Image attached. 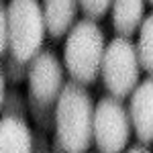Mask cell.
Returning <instances> with one entry per match:
<instances>
[{
  "mask_svg": "<svg viewBox=\"0 0 153 153\" xmlns=\"http://www.w3.org/2000/svg\"><path fill=\"white\" fill-rule=\"evenodd\" d=\"M78 6L82 8L86 19H102L106 10L110 8V0H78Z\"/></svg>",
  "mask_w": 153,
  "mask_h": 153,
  "instance_id": "obj_12",
  "label": "cell"
},
{
  "mask_svg": "<svg viewBox=\"0 0 153 153\" xmlns=\"http://www.w3.org/2000/svg\"><path fill=\"white\" fill-rule=\"evenodd\" d=\"M102 53H104V35L92 19H84L71 25L65 41L63 61L74 82L94 84L96 78L100 76Z\"/></svg>",
  "mask_w": 153,
  "mask_h": 153,
  "instance_id": "obj_3",
  "label": "cell"
},
{
  "mask_svg": "<svg viewBox=\"0 0 153 153\" xmlns=\"http://www.w3.org/2000/svg\"><path fill=\"white\" fill-rule=\"evenodd\" d=\"M43 8L37 0H10L6 6V49L19 63H29L45 39Z\"/></svg>",
  "mask_w": 153,
  "mask_h": 153,
  "instance_id": "obj_2",
  "label": "cell"
},
{
  "mask_svg": "<svg viewBox=\"0 0 153 153\" xmlns=\"http://www.w3.org/2000/svg\"><path fill=\"white\" fill-rule=\"evenodd\" d=\"M78 0H43L45 29L51 37H61L76 21Z\"/></svg>",
  "mask_w": 153,
  "mask_h": 153,
  "instance_id": "obj_9",
  "label": "cell"
},
{
  "mask_svg": "<svg viewBox=\"0 0 153 153\" xmlns=\"http://www.w3.org/2000/svg\"><path fill=\"white\" fill-rule=\"evenodd\" d=\"M131 106H129V120L131 129L135 131L137 139L145 145L153 141V80L145 78L137 84L131 92Z\"/></svg>",
  "mask_w": 153,
  "mask_h": 153,
  "instance_id": "obj_7",
  "label": "cell"
},
{
  "mask_svg": "<svg viewBox=\"0 0 153 153\" xmlns=\"http://www.w3.org/2000/svg\"><path fill=\"white\" fill-rule=\"evenodd\" d=\"M100 76L110 96L117 98H127L139 84L141 65L135 53V43H131L129 37L118 35L108 45H104Z\"/></svg>",
  "mask_w": 153,
  "mask_h": 153,
  "instance_id": "obj_4",
  "label": "cell"
},
{
  "mask_svg": "<svg viewBox=\"0 0 153 153\" xmlns=\"http://www.w3.org/2000/svg\"><path fill=\"white\" fill-rule=\"evenodd\" d=\"M4 104V76H2V71H0V108Z\"/></svg>",
  "mask_w": 153,
  "mask_h": 153,
  "instance_id": "obj_14",
  "label": "cell"
},
{
  "mask_svg": "<svg viewBox=\"0 0 153 153\" xmlns=\"http://www.w3.org/2000/svg\"><path fill=\"white\" fill-rule=\"evenodd\" d=\"M29 92L37 104L47 106L57 98L63 86V68L51 51H39L29 61Z\"/></svg>",
  "mask_w": 153,
  "mask_h": 153,
  "instance_id": "obj_6",
  "label": "cell"
},
{
  "mask_svg": "<svg viewBox=\"0 0 153 153\" xmlns=\"http://www.w3.org/2000/svg\"><path fill=\"white\" fill-rule=\"evenodd\" d=\"M55 106V135L63 151L82 153L92 145V114L94 104L88 90L80 82L61 86Z\"/></svg>",
  "mask_w": 153,
  "mask_h": 153,
  "instance_id": "obj_1",
  "label": "cell"
},
{
  "mask_svg": "<svg viewBox=\"0 0 153 153\" xmlns=\"http://www.w3.org/2000/svg\"><path fill=\"white\" fill-rule=\"evenodd\" d=\"M31 145H33V137L25 118L16 114H6L0 120V153H25L31 151Z\"/></svg>",
  "mask_w": 153,
  "mask_h": 153,
  "instance_id": "obj_8",
  "label": "cell"
},
{
  "mask_svg": "<svg viewBox=\"0 0 153 153\" xmlns=\"http://www.w3.org/2000/svg\"><path fill=\"white\" fill-rule=\"evenodd\" d=\"M151 2H153V0H147V4H151Z\"/></svg>",
  "mask_w": 153,
  "mask_h": 153,
  "instance_id": "obj_16",
  "label": "cell"
},
{
  "mask_svg": "<svg viewBox=\"0 0 153 153\" xmlns=\"http://www.w3.org/2000/svg\"><path fill=\"white\" fill-rule=\"evenodd\" d=\"M129 151H149V149L145 147V143H141V145H133V147H129Z\"/></svg>",
  "mask_w": 153,
  "mask_h": 153,
  "instance_id": "obj_15",
  "label": "cell"
},
{
  "mask_svg": "<svg viewBox=\"0 0 153 153\" xmlns=\"http://www.w3.org/2000/svg\"><path fill=\"white\" fill-rule=\"evenodd\" d=\"M131 120L125 104L117 96H106L94 106L92 141L104 153L123 151L129 145Z\"/></svg>",
  "mask_w": 153,
  "mask_h": 153,
  "instance_id": "obj_5",
  "label": "cell"
},
{
  "mask_svg": "<svg viewBox=\"0 0 153 153\" xmlns=\"http://www.w3.org/2000/svg\"><path fill=\"white\" fill-rule=\"evenodd\" d=\"M147 0H110L112 8V25L118 35L131 37L141 25L145 16Z\"/></svg>",
  "mask_w": 153,
  "mask_h": 153,
  "instance_id": "obj_10",
  "label": "cell"
},
{
  "mask_svg": "<svg viewBox=\"0 0 153 153\" xmlns=\"http://www.w3.org/2000/svg\"><path fill=\"white\" fill-rule=\"evenodd\" d=\"M6 43H8L6 41V6L0 0V57L6 51Z\"/></svg>",
  "mask_w": 153,
  "mask_h": 153,
  "instance_id": "obj_13",
  "label": "cell"
},
{
  "mask_svg": "<svg viewBox=\"0 0 153 153\" xmlns=\"http://www.w3.org/2000/svg\"><path fill=\"white\" fill-rule=\"evenodd\" d=\"M135 53H137L141 70L151 74L153 71V16L151 14H145L141 25H139V39H137V45H135Z\"/></svg>",
  "mask_w": 153,
  "mask_h": 153,
  "instance_id": "obj_11",
  "label": "cell"
}]
</instances>
